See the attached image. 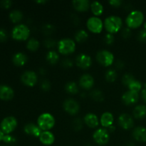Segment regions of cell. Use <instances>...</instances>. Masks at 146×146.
<instances>
[{"label":"cell","instance_id":"obj_1","mask_svg":"<svg viewBox=\"0 0 146 146\" xmlns=\"http://www.w3.org/2000/svg\"><path fill=\"white\" fill-rule=\"evenodd\" d=\"M106 30L109 34H115L122 28L123 21L118 16H109L105 19L104 23Z\"/></svg>","mask_w":146,"mask_h":146},{"label":"cell","instance_id":"obj_2","mask_svg":"<svg viewBox=\"0 0 146 146\" xmlns=\"http://www.w3.org/2000/svg\"><path fill=\"white\" fill-rule=\"evenodd\" d=\"M144 21V15L142 11L134 10L131 11L125 19L127 27L130 29H136L142 25Z\"/></svg>","mask_w":146,"mask_h":146},{"label":"cell","instance_id":"obj_3","mask_svg":"<svg viewBox=\"0 0 146 146\" xmlns=\"http://www.w3.org/2000/svg\"><path fill=\"white\" fill-rule=\"evenodd\" d=\"M55 123V118L49 113L41 114L37 119V125L42 131H49L54 128Z\"/></svg>","mask_w":146,"mask_h":146},{"label":"cell","instance_id":"obj_4","mask_svg":"<svg viewBox=\"0 0 146 146\" xmlns=\"http://www.w3.org/2000/svg\"><path fill=\"white\" fill-rule=\"evenodd\" d=\"M30 29L27 25L19 24L16 25L11 31V36L17 41H25L30 36Z\"/></svg>","mask_w":146,"mask_h":146},{"label":"cell","instance_id":"obj_5","mask_svg":"<svg viewBox=\"0 0 146 146\" xmlns=\"http://www.w3.org/2000/svg\"><path fill=\"white\" fill-rule=\"evenodd\" d=\"M58 51L63 55H68L74 53L76 50V43L73 39L65 38L61 39L57 44Z\"/></svg>","mask_w":146,"mask_h":146},{"label":"cell","instance_id":"obj_6","mask_svg":"<svg viewBox=\"0 0 146 146\" xmlns=\"http://www.w3.org/2000/svg\"><path fill=\"white\" fill-rule=\"evenodd\" d=\"M17 120L14 116L5 117L0 123V129L4 134H10L16 129L17 127Z\"/></svg>","mask_w":146,"mask_h":146},{"label":"cell","instance_id":"obj_7","mask_svg":"<svg viewBox=\"0 0 146 146\" xmlns=\"http://www.w3.org/2000/svg\"><path fill=\"white\" fill-rule=\"evenodd\" d=\"M96 60L101 65L105 67L110 66L114 61V56L108 50H101L96 54Z\"/></svg>","mask_w":146,"mask_h":146},{"label":"cell","instance_id":"obj_8","mask_svg":"<svg viewBox=\"0 0 146 146\" xmlns=\"http://www.w3.org/2000/svg\"><path fill=\"white\" fill-rule=\"evenodd\" d=\"M93 138L98 145H106L110 140L109 132L106 128H98L93 134Z\"/></svg>","mask_w":146,"mask_h":146},{"label":"cell","instance_id":"obj_9","mask_svg":"<svg viewBox=\"0 0 146 146\" xmlns=\"http://www.w3.org/2000/svg\"><path fill=\"white\" fill-rule=\"evenodd\" d=\"M86 26L88 29L91 32L94 34H99L102 31L104 28V22L102 20L97 17H90L86 22Z\"/></svg>","mask_w":146,"mask_h":146},{"label":"cell","instance_id":"obj_10","mask_svg":"<svg viewBox=\"0 0 146 146\" xmlns=\"http://www.w3.org/2000/svg\"><path fill=\"white\" fill-rule=\"evenodd\" d=\"M64 111L71 115H76L80 111V106L78 103L73 98H68L65 100L63 104Z\"/></svg>","mask_w":146,"mask_h":146},{"label":"cell","instance_id":"obj_11","mask_svg":"<svg viewBox=\"0 0 146 146\" xmlns=\"http://www.w3.org/2000/svg\"><path fill=\"white\" fill-rule=\"evenodd\" d=\"M21 81L24 85L33 87L38 82V76L35 72L32 71H26L21 76Z\"/></svg>","mask_w":146,"mask_h":146},{"label":"cell","instance_id":"obj_12","mask_svg":"<svg viewBox=\"0 0 146 146\" xmlns=\"http://www.w3.org/2000/svg\"><path fill=\"white\" fill-rule=\"evenodd\" d=\"M76 64L82 69H88L92 64V59L88 54H80L76 58Z\"/></svg>","mask_w":146,"mask_h":146},{"label":"cell","instance_id":"obj_13","mask_svg":"<svg viewBox=\"0 0 146 146\" xmlns=\"http://www.w3.org/2000/svg\"><path fill=\"white\" fill-rule=\"evenodd\" d=\"M118 123L125 130L131 129L134 125V121L132 117L128 113H122L118 118Z\"/></svg>","mask_w":146,"mask_h":146},{"label":"cell","instance_id":"obj_14","mask_svg":"<svg viewBox=\"0 0 146 146\" xmlns=\"http://www.w3.org/2000/svg\"><path fill=\"white\" fill-rule=\"evenodd\" d=\"M122 101L127 106L133 105L138 102L139 99V94L138 93L134 92L128 90V91L124 93L122 96Z\"/></svg>","mask_w":146,"mask_h":146},{"label":"cell","instance_id":"obj_15","mask_svg":"<svg viewBox=\"0 0 146 146\" xmlns=\"http://www.w3.org/2000/svg\"><path fill=\"white\" fill-rule=\"evenodd\" d=\"M24 131L26 134L31 136H34L36 138H39L40 135L42 133V131L40 129L38 125L33 123H27L24 127Z\"/></svg>","mask_w":146,"mask_h":146},{"label":"cell","instance_id":"obj_16","mask_svg":"<svg viewBox=\"0 0 146 146\" xmlns=\"http://www.w3.org/2000/svg\"><path fill=\"white\" fill-rule=\"evenodd\" d=\"M14 96V91L11 87L6 84L0 85V98L4 101L12 99Z\"/></svg>","mask_w":146,"mask_h":146},{"label":"cell","instance_id":"obj_17","mask_svg":"<svg viewBox=\"0 0 146 146\" xmlns=\"http://www.w3.org/2000/svg\"><path fill=\"white\" fill-rule=\"evenodd\" d=\"M94 78L90 74H84L79 79V86L82 88L86 90H89L94 86Z\"/></svg>","mask_w":146,"mask_h":146},{"label":"cell","instance_id":"obj_18","mask_svg":"<svg viewBox=\"0 0 146 146\" xmlns=\"http://www.w3.org/2000/svg\"><path fill=\"white\" fill-rule=\"evenodd\" d=\"M132 135L135 141L141 143L146 142V128L145 127L138 126L133 130Z\"/></svg>","mask_w":146,"mask_h":146},{"label":"cell","instance_id":"obj_19","mask_svg":"<svg viewBox=\"0 0 146 146\" xmlns=\"http://www.w3.org/2000/svg\"><path fill=\"white\" fill-rule=\"evenodd\" d=\"M84 122L86 125L91 128H95L99 125V120L96 114L93 113H87L84 116Z\"/></svg>","mask_w":146,"mask_h":146},{"label":"cell","instance_id":"obj_20","mask_svg":"<svg viewBox=\"0 0 146 146\" xmlns=\"http://www.w3.org/2000/svg\"><path fill=\"white\" fill-rule=\"evenodd\" d=\"M72 4L76 10L81 12L88 11L91 8V3L88 0H74Z\"/></svg>","mask_w":146,"mask_h":146},{"label":"cell","instance_id":"obj_21","mask_svg":"<svg viewBox=\"0 0 146 146\" xmlns=\"http://www.w3.org/2000/svg\"><path fill=\"white\" fill-rule=\"evenodd\" d=\"M39 141L43 145H51L54 143L55 137L51 131H42L39 136Z\"/></svg>","mask_w":146,"mask_h":146},{"label":"cell","instance_id":"obj_22","mask_svg":"<svg viewBox=\"0 0 146 146\" xmlns=\"http://www.w3.org/2000/svg\"><path fill=\"white\" fill-rule=\"evenodd\" d=\"M114 122V116L111 112H105L102 114L100 123L104 128H108L113 125Z\"/></svg>","mask_w":146,"mask_h":146},{"label":"cell","instance_id":"obj_23","mask_svg":"<svg viewBox=\"0 0 146 146\" xmlns=\"http://www.w3.org/2000/svg\"><path fill=\"white\" fill-rule=\"evenodd\" d=\"M28 61V56L22 52H17L12 56V62L17 66H23Z\"/></svg>","mask_w":146,"mask_h":146},{"label":"cell","instance_id":"obj_24","mask_svg":"<svg viewBox=\"0 0 146 146\" xmlns=\"http://www.w3.org/2000/svg\"><path fill=\"white\" fill-rule=\"evenodd\" d=\"M133 115L136 119H143L146 117V106L144 105H138L133 110Z\"/></svg>","mask_w":146,"mask_h":146},{"label":"cell","instance_id":"obj_25","mask_svg":"<svg viewBox=\"0 0 146 146\" xmlns=\"http://www.w3.org/2000/svg\"><path fill=\"white\" fill-rule=\"evenodd\" d=\"M91 10L95 17H99L104 13V6L99 1H93L91 4Z\"/></svg>","mask_w":146,"mask_h":146},{"label":"cell","instance_id":"obj_26","mask_svg":"<svg viewBox=\"0 0 146 146\" xmlns=\"http://www.w3.org/2000/svg\"><path fill=\"white\" fill-rule=\"evenodd\" d=\"M46 59L49 63L50 64H56L59 60V55L58 53L55 51H48L46 56Z\"/></svg>","mask_w":146,"mask_h":146},{"label":"cell","instance_id":"obj_27","mask_svg":"<svg viewBox=\"0 0 146 146\" xmlns=\"http://www.w3.org/2000/svg\"><path fill=\"white\" fill-rule=\"evenodd\" d=\"M9 19L13 23H18L23 19V13L20 10H12L9 13Z\"/></svg>","mask_w":146,"mask_h":146},{"label":"cell","instance_id":"obj_28","mask_svg":"<svg viewBox=\"0 0 146 146\" xmlns=\"http://www.w3.org/2000/svg\"><path fill=\"white\" fill-rule=\"evenodd\" d=\"M65 90L68 94H76L79 91V88L76 83L74 81H70L65 85Z\"/></svg>","mask_w":146,"mask_h":146},{"label":"cell","instance_id":"obj_29","mask_svg":"<svg viewBox=\"0 0 146 146\" xmlns=\"http://www.w3.org/2000/svg\"><path fill=\"white\" fill-rule=\"evenodd\" d=\"M76 41L78 43H83L86 41L88 38V34L84 29L78 30L74 36Z\"/></svg>","mask_w":146,"mask_h":146},{"label":"cell","instance_id":"obj_30","mask_svg":"<svg viewBox=\"0 0 146 146\" xmlns=\"http://www.w3.org/2000/svg\"><path fill=\"white\" fill-rule=\"evenodd\" d=\"M40 46L39 41L34 38H31L27 41V48L31 51H36L38 49Z\"/></svg>","mask_w":146,"mask_h":146},{"label":"cell","instance_id":"obj_31","mask_svg":"<svg viewBox=\"0 0 146 146\" xmlns=\"http://www.w3.org/2000/svg\"><path fill=\"white\" fill-rule=\"evenodd\" d=\"M105 78L108 82H114L117 78V73L115 70L112 69H108V71L106 72L105 74Z\"/></svg>","mask_w":146,"mask_h":146},{"label":"cell","instance_id":"obj_32","mask_svg":"<svg viewBox=\"0 0 146 146\" xmlns=\"http://www.w3.org/2000/svg\"><path fill=\"white\" fill-rule=\"evenodd\" d=\"M91 97L94 101H98V102H101L104 98V96L103 92L101 90L98 89H95L94 91H92V92L91 93Z\"/></svg>","mask_w":146,"mask_h":146},{"label":"cell","instance_id":"obj_33","mask_svg":"<svg viewBox=\"0 0 146 146\" xmlns=\"http://www.w3.org/2000/svg\"><path fill=\"white\" fill-rule=\"evenodd\" d=\"M142 84L139 81H137V80H135V81H133L131 84L128 86L129 91H134V92L138 93L142 88Z\"/></svg>","mask_w":146,"mask_h":146},{"label":"cell","instance_id":"obj_34","mask_svg":"<svg viewBox=\"0 0 146 146\" xmlns=\"http://www.w3.org/2000/svg\"><path fill=\"white\" fill-rule=\"evenodd\" d=\"M55 27L50 24H44L42 27V32L44 35H51L55 31Z\"/></svg>","mask_w":146,"mask_h":146},{"label":"cell","instance_id":"obj_35","mask_svg":"<svg viewBox=\"0 0 146 146\" xmlns=\"http://www.w3.org/2000/svg\"><path fill=\"white\" fill-rule=\"evenodd\" d=\"M135 80V78H134V76L132 74H125V75H123V76L122 78V83L124 86L128 87Z\"/></svg>","mask_w":146,"mask_h":146},{"label":"cell","instance_id":"obj_36","mask_svg":"<svg viewBox=\"0 0 146 146\" xmlns=\"http://www.w3.org/2000/svg\"><path fill=\"white\" fill-rule=\"evenodd\" d=\"M3 141L8 145H14L17 143V138L10 134H5L3 138Z\"/></svg>","mask_w":146,"mask_h":146},{"label":"cell","instance_id":"obj_37","mask_svg":"<svg viewBox=\"0 0 146 146\" xmlns=\"http://www.w3.org/2000/svg\"><path fill=\"white\" fill-rule=\"evenodd\" d=\"M73 128L76 131H80L83 128V122L80 118H75L72 123Z\"/></svg>","mask_w":146,"mask_h":146},{"label":"cell","instance_id":"obj_38","mask_svg":"<svg viewBox=\"0 0 146 146\" xmlns=\"http://www.w3.org/2000/svg\"><path fill=\"white\" fill-rule=\"evenodd\" d=\"M57 44H58V43L55 41V39L51 38H46V39H45V41H44V46L46 47V48H54V47H55L57 45Z\"/></svg>","mask_w":146,"mask_h":146},{"label":"cell","instance_id":"obj_39","mask_svg":"<svg viewBox=\"0 0 146 146\" xmlns=\"http://www.w3.org/2000/svg\"><path fill=\"white\" fill-rule=\"evenodd\" d=\"M51 83L46 79H44L41 82V88L44 91H48L51 89Z\"/></svg>","mask_w":146,"mask_h":146},{"label":"cell","instance_id":"obj_40","mask_svg":"<svg viewBox=\"0 0 146 146\" xmlns=\"http://www.w3.org/2000/svg\"><path fill=\"white\" fill-rule=\"evenodd\" d=\"M114 39L115 38H114L113 34H109V33L106 34V36H104V42L108 45H111L114 42Z\"/></svg>","mask_w":146,"mask_h":146},{"label":"cell","instance_id":"obj_41","mask_svg":"<svg viewBox=\"0 0 146 146\" xmlns=\"http://www.w3.org/2000/svg\"><path fill=\"white\" fill-rule=\"evenodd\" d=\"M61 65H62V66L64 67V68H69L73 66L74 63H73V61H71L70 58H65V59L63 60L62 62H61Z\"/></svg>","mask_w":146,"mask_h":146},{"label":"cell","instance_id":"obj_42","mask_svg":"<svg viewBox=\"0 0 146 146\" xmlns=\"http://www.w3.org/2000/svg\"><path fill=\"white\" fill-rule=\"evenodd\" d=\"M8 38V33L4 28H0V41H5Z\"/></svg>","mask_w":146,"mask_h":146},{"label":"cell","instance_id":"obj_43","mask_svg":"<svg viewBox=\"0 0 146 146\" xmlns=\"http://www.w3.org/2000/svg\"><path fill=\"white\" fill-rule=\"evenodd\" d=\"M121 34H122V36L124 38H128L131 36V29L128 28V27L123 28L122 29V31H121Z\"/></svg>","mask_w":146,"mask_h":146},{"label":"cell","instance_id":"obj_44","mask_svg":"<svg viewBox=\"0 0 146 146\" xmlns=\"http://www.w3.org/2000/svg\"><path fill=\"white\" fill-rule=\"evenodd\" d=\"M138 39L141 42H146V29H143L138 33Z\"/></svg>","mask_w":146,"mask_h":146},{"label":"cell","instance_id":"obj_45","mask_svg":"<svg viewBox=\"0 0 146 146\" xmlns=\"http://www.w3.org/2000/svg\"><path fill=\"white\" fill-rule=\"evenodd\" d=\"M11 4H12V1L11 0H2L0 1V5L5 9L9 8L11 6Z\"/></svg>","mask_w":146,"mask_h":146},{"label":"cell","instance_id":"obj_46","mask_svg":"<svg viewBox=\"0 0 146 146\" xmlns=\"http://www.w3.org/2000/svg\"><path fill=\"white\" fill-rule=\"evenodd\" d=\"M109 4H111L112 7H121V4H122V1L121 0H110Z\"/></svg>","mask_w":146,"mask_h":146},{"label":"cell","instance_id":"obj_47","mask_svg":"<svg viewBox=\"0 0 146 146\" xmlns=\"http://www.w3.org/2000/svg\"><path fill=\"white\" fill-rule=\"evenodd\" d=\"M125 66V64H124L123 61H121V60H118L115 63V67H116L118 69H123V67Z\"/></svg>","mask_w":146,"mask_h":146},{"label":"cell","instance_id":"obj_48","mask_svg":"<svg viewBox=\"0 0 146 146\" xmlns=\"http://www.w3.org/2000/svg\"><path fill=\"white\" fill-rule=\"evenodd\" d=\"M141 98H142L143 101L146 103V84H145V88L142 90L141 91Z\"/></svg>","mask_w":146,"mask_h":146},{"label":"cell","instance_id":"obj_49","mask_svg":"<svg viewBox=\"0 0 146 146\" xmlns=\"http://www.w3.org/2000/svg\"><path fill=\"white\" fill-rule=\"evenodd\" d=\"M115 130V127L113 126V125H111V126H110L109 128H108V132L110 133H112V132H114Z\"/></svg>","mask_w":146,"mask_h":146},{"label":"cell","instance_id":"obj_50","mask_svg":"<svg viewBox=\"0 0 146 146\" xmlns=\"http://www.w3.org/2000/svg\"><path fill=\"white\" fill-rule=\"evenodd\" d=\"M38 72H39V74H41V75H45L46 72V70L44 69V68H40L39 70H38Z\"/></svg>","mask_w":146,"mask_h":146},{"label":"cell","instance_id":"obj_51","mask_svg":"<svg viewBox=\"0 0 146 146\" xmlns=\"http://www.w3.org/2000/svg\"><path fill=\"white\" fill-rule=\"evenodd\" d=\"M4 135H5V134L4 133V132L0 129V141H3V138H4Z\"/></svg>","mask_w":146,"mask_h":146},{"label":"cell","instance_id":"obj_52","mask_svg":"<svg viewBox=\"0 0 146 146\" xmlns=\"http://www.w3.org/2000/svg\"><path fill=\"white\" fill-rule=\"evenodd\" d=\"M37 3H38V4H45V3L47 2V1H46V0H39V1H36Z\"/></svg>","mask_w":146,"mask_h":146},{"label":"cell","instance_id":"obj_53","mask_svg":"<svg viewBox=\"0 0 146 146\" xmlns=\"http://www.w3.org/2000/svg\"><path fill=\"white\" fill-rule=\"evenodd\" d=\"M126 146H134V144L133 143H129L128 144H127Z\"/></svg>","mask_w":146,"mask_h":146},{"label":"cell","instance_id":"obj_54","mask_svg":"<svg viewBox=\"0 0 146 146\" xmlns=\"http://www.w3.org/2000/svg\"><path fill=\"white\" fill-rule=\"evenodd\" d=\"M143 27H144V29H146V22L144 23V25H143Z\"/></svg>","mask_w":146,"mask_h":146},{"label":"cell","instance_id":"obj_55","mask_svg":"<svg viewBox=\"0 0 146 146\" xmlns=\"http://www.w3.org/2000/svg\"><path fill=\"white\" fill-rule=\"evenodd\" d=\"M0 146H7V145H1Z\"/></svg>","mask_w":146,"mask_h":146}]
</instances>
